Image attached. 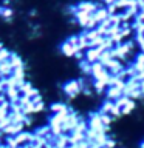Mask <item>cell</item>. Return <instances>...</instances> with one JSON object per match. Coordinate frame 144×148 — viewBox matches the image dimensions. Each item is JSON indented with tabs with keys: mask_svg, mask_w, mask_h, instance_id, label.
<instances>
[{
	"mask_svg": "<svg viewBox=\"0 0 144 148\" xmlns=\"http://www.w3.org/2000/svg\"><path fill=\"white\" fill-rule=\"evenodd\" d=\"M107 97H109V99H118L119 96H123L124 92H123V90H119V88H116V86H109V90H107Z\"/></svg>",
	"mask_w": 144,
	"mask_h": 148,
	"instance_id": "1",
	"label": "cell"
},
{
	"mask_svg": "<svg viewBox=\"0 0 144 148\" xmlns=\"http://www.w3.org/2000/svg\"><path fill=\"white\" fill-rule=\"evenodd\" d=\"M133 108H135V103H133L132 100H129L127 103H125V105L123 106V108H121V111H123V114H130Z\"/></svg>",
	"mask_w": 144,
	"mask_h": 148,
	"instance_id": "2",
	"label": "cell"
},
{
	"mask_svg": "<svg viewBox=\"0 0 144 148\" xmlns=\"http://www.w3.org/2000/svg\"><path fill=\"white\" fill-rule=\"evenodd\" d=\"M129 100H130V97H129V96H125V94H123V96H119L118 99H116L115 103L118 105V106H121V108H123V106H124L125 103H127Z\"/></svg>",
	"mask_w": 144,
	"mask_h": 148,
	"instance_id": "3",
	"label": "cell"
},
{
	"mask_svg": "<svg viewBox=\"0 0 144 148\" xmlns=\"http://www.w3.org/2000/svg\"><path fill=\"white\" fill-rule=\"evenodd\" d=\"M141 148H144V143H141Z\"/></svg>",
	"mask_w": 144,
	"mask_h": 148,
	"instance_id": "4",
	"label": "cell"
}]
</instances>
